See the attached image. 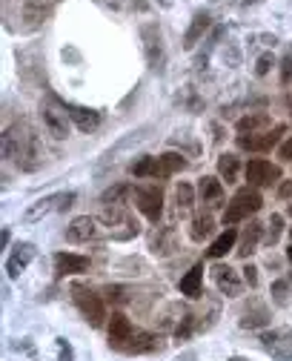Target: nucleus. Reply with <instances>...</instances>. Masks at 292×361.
Returning a JSON list of instances; mask_svg holds the SVG:
<instances>
[{
	"label": "nucleus",
	"mask_w": 292,
	"mask_h": 361,
	"mask_svg": "<svg viewBox=\"0 0 292 361\" xmlns=\"http://www.w3.org/2000/svg\"><path fill=\"white\" fill-rule=\"evenodd\" d=\"M235 241H238V232L229 227L227 232H221V235L212 241V247L206 250V255H209V258H224L229 250H235Z\"/></svg>",
	"instance_id": "5701e85b"
},
{
	"label": "nucleus",
	"mask_w": 292,
	"mask_h": 361,
	"mask_svg": "<svg viewBox=\"0 0 292 361\" xmlns=\"http://www.w3.org/2000/svg\"><path fill=\"white\" fill-rule=\"evenodd\" d=\"M192 195H195L192 186H189V184H181V186H178V209H189V207H192Z\"/></svg>",
	"instance_id": "2f4dec72"
},
{
	"label": "nucleus",
	"mask_w": 292,
	"mask_h": 361,
	"mask_svg": "<svg viewBox=\"0 0 292 361\" xmlns=\"http://www.w3.org/2000/svg\"><path fill=\"white\" fill-rule=\"evenodd\" d=\"M140 35H143V43H146V61H149L152 66H158L161 58H163V46H161V32H158V26L146 23V26L140 29Z\"/></svg>",
	"instance_id": "a211bd4d"
},
{
	"label": "nucleus",
	"mask_w": 292,
	"mask_h": 361,
	"mask_svg": "<svg viewBox=\"0 0 292 361\" xmlns=\"http://www.w3.org/2000/svg\"><path fill=\"white\" fill-rule=\"evenodd\" d=\"M289 238H292V227H289Z\"/></svg>",
	"instance_id": "37998d69"
},
{
	"label": "nucleus",
	"mask_w": 292,
	"mask_h": 361,
	"mask_svg": "<svg viewBox=\"0 0 292 361\" xmlns=\"http://www.w3.org/2000/svg\"><path fill=\"white\" fill-rule=\"evenodd\" d=\"M201 281H204V264H195V267L181 278V296L198 298L201 296Z\"/></svg>",
	"instance_id": "6ab92c4d"
},
{
	"label": "nucleus",
	"mask_w": 292,
	"mask_h": 361,
	"mask_svg": "<svg viewBox=\"0 0 292 361\" xmlns=\"http://www.w3.org/2000/svg\"><path fill=\"white\" fill-rule=\"evenodd\" d=\"M58 3L60 0H26V3H23V20H26L29 26H40L43 20L52 17Z\"/></svg>",
	"instance_id": "1a4fd4ad"
},
{
	"label": "nucleus",
	"mask_w": 292,
	"mask_h": 361,
	"mask_svg": "<svg viewBox=\"0 0 292 361\" xmlns=\"http://www.w3.org/2000/svg\"><path fill=\"white\" fill-rule=\"evenodd\" d=\"M69 118H72V124H75L81 132H92L101 127V112L97 109H89V106H78V104H69Z\"/></svg>",
	"instance_id": "dca6fc26"
},
{
	"label": "nucleus",
	"mask_w": 292,
	"mask_h": 361,
	"mask_svg": "<svg viewBox=\"0 0 292 361\" xmlns=\"http://www.w3.org/2000/svg\"><path fill=\"white\" fill-rule=\"evenodd\" d=\"M132 175L135 178H155L158 175V158H152V155H143V158H138L132 166Z\"/></svg>",
	"instance_id": "393cba45"
},
{
	"label": "nucleus",
	"mask_w": 292,
	"mask_h": 361,
	"mask_svg": "<svg viewBox=\"0 0 292 361\" xmlns=\"http://www.w3.org/2000/svg\"><path fill=\"white\" fill-rule=\"evenodd\" d=\"M181 170H186V161H184V155L166 152V155H161V158H158V175H155V178H169V175L181 173Z\"/></svg>",
	"instance_id": "b1692460"
},
{
	"label": "nucleus",
	"mask_w": 292,
	"mask_h": 361,
	"mask_svg": "<svg viewBox=\"0 0 292 361\" xmlns=\"http://www.w3.org/2000/svg\"><path fill=\"white\" fill-rule=\"evenodd\" d=\"M278 158L286 163V161H292V138H286L284 143H281V150H278Z\"/></svg>",
	"instance_id": "f704fd0d"
},
{
	"label": "nucleus",
	"mask_w": 292,
	"mask_h": 361,
	"mask_svg": "<svg viewBox=\"0 0 292 361\" xmlns=\"http://www.w3.org/2000/svg\"><path fill=\"white\" fill-rule=\"evenodd\" d=\"M261 195H258V189H241V192H235V198L227 204V209H224V227H235L238 221H243V218H250V215H255L258 209H261Z\"/></svg>",
	"instance_id": "f03ea898"
},
{
	"label": "nucleus",
	"mask_w": 292,
	"mask_h": 361,
	"mask_svg": "<svg viewBox=\"0 0 292 361\" xmlns=\"http://www.w3.org/2000/svg\"><path fill=\"white\" fill-rule=\"evenodd\" d=\"M270 66H273V55H263V58L258 61L255 72H258V75H266V72H270Z\"/></svg>",
	"instance_id": "c9c22d12"
},
{
	"label": "nucleus",
	"mask_w": 292,
	"mask_h": 361,
	"mask_svg": "<svg viewBox=\"0 0 292 361\" xmlns=\"http://www.w3.org/2000/svg\"><path fill=\"white\" fill-rule=\"evenodd\" d=\"M55 270L58 275H81L89 270V258L86 255H75V252H58L55 255Z\"/></svg>",
	"instance_id": "4468645a"
},
{
	"label": "nucleus",
	"mask_w": 292,
	"mask_h": 361,
	"mask_svg": "<svg viewBox=\"0 0 292 361\" xmlns=\"http://www.w3.org/2000/svg\"><path fill=\"white\" fill-rule=\"evenodd\" d=\"M132 335H135V330H132L129 319L124 316V312H112V321H109V344H112L115 350H124Z\"/></svg>",
	"instance_id": "9b49d317"
},
{
	"label": "nucleus",
	"mask_w": 292,
	"mask_h": 361,
	"mask_svg": "<svg viewBox=\"0 0 292 361\" xmlns=\"http://www.w3.org/2000/svg\"><path fill=\"white\" fill-rule=\"evenodd\" d=\"M247 181L252 186H273L281 181V166L263 161V158H252L247 163Z\"/></svg>",
	"instance_id": "0eeeda50"
},
{
	"label": "nucleus",
	"mask_w": 292,
	"mask_h": 361,
	"mask_svg": "<svg viewBox=\"0 0 292 361\" xmlns=\"http://www.w3.org/2000/svg\"><path fill=\"white\" fill-rule=\"evenodd\" d=\"M281 227H284L281 215H273V218H270V230H266V241H270V244H275V241L281 238Z\"/></svg>",
	"instance_id": "473e14b6"
},
{
	"label": "nucleus",
	"mask_w": 292,
	"mask_h": 361,
	"mask_svg": "<svg viewBox=\"0 0 292 361\" xmlns=\"http://www.w3.org/2000/svg\"><path fill=\"white\" fill-rule=\"evenodd\" d=\"M95 235H97V221L89 218V215H81V218H75L66 227V241H69V244H83V241H89Z\"/></svg>",
	"instance_id": "2eb2a0df"
},
{
	"label": "nucleus",
	"mask_w": 292,
	"mask_h": 361,
	"mask_svg": "<svg viewBox=\"0 0 292 361\" xmlns=\"http://www.w3.org/2000/svg\"><path fill=\"white\" fill-rule=\"evenodd\" d=\"M198 195L204 198V204H218V201L224 198V186H221V181H218V178L204 175L198 181Z\"/></svg>",
	"instance_id": "aec40b11"
},
{
	"label": "nucleus",
	"mask_w": 292,
	"mask_h": 361,
	"mask_svg": "<svg viewBox=\"0 0 292 361\" xmlns=\"http://www.w3.org/2000/svg\"><path fill=\"white\" fill-rule=\"evenodd\" d=\"M286 293H289L286 281H275V284H273V296H275V304H281V307H284V304L289 301V298H286Z\"/></svg>",
	"instance_id": "72a5a7b5"
},
{
	"label": "nucleus",
	"mask_w": 292,
	"mask_h": 361,
	"mask_svg": "<svg viewBox=\"0 0 292 361\" xmlns=\"http://www.w3.org/2000/svg\"><path fill=\"white\" fill-rule=\"evenodd\" d=\"M278 198H284V201L292 198V181H284V184L278 186Z\"/></svg>",
	"instance_id": "4c0bfd02"
},
{
	"label": "nucleus",
	"mask_w": 292,
	"mask_h": 361,
	"mask_svg": "<svg viewBox=\"0 0 292 361\" xmlns=\"http://www.w3.org/2000/svg\"><path fill=\"white\" fill-rule=\"evenodd\" d=\"M286 212H289V215H292V204H289V207H286Z\"/></svg>",
	"instance_id": "a19ab883"
},
{
	"label": "nucleus",
	"mask_w": 292,
	"mask_h": 361,
	"mask_svg": "<svg viewBox=\"0 0 292 361\" xmlns=\"http://www.w3.org/2000/svg\"><path fill=\"white\" fill-rule=\"evenodd\" d=\"M69 293H72V298H75L78 310L83 312V319H86L92 327H101V324H104L106 310H104L101 296H97L95 290H89V287H83V284H72Z\"/></svg>",
	"instance_id": "7ed1b4c3"
},
{
	"label": "nucleus",
	"mask_w": 292,
	"mask_h": 361,
	"mask_svg": "<svg viewBox=\"0 0 292 361\" xmlns=\"http://www.w3.org/2000/svg\"><path fill=\"white\" fill-rule=\"evenodd\" d=\"M3 158L15 161L23 173H35L43 166V143L29 124H15L3 132Z\"/></svg>",
	"instance_id": "f257e3e1"
},
{
	"label": "nucleus",
	"mask_w": 292,
	"mask_h": 361,
	"mask_svg": "<svg viewBox=\"0 0 292 361\" xmlns=\"http://www.w3.org/2000/svg\"><path fill=\"white\" fill-rule=\"evenodd\" d=\"M289 106H292V104H289Z\"/></svg>",
	"instance_id": "c03bdc74"
},
{
	"label": "nucleus",
	"mask_w": 292,
	"mask_h": 361,
	"mask_svg": "<svg viewBox=\"0 0 292 361\" xmlns=\"http://www.w3.org/2000/svg\"><path fill=\"white\" fill-rule=\"evenodd\" d=\"M247 3H258V0H247Z\"/></svg>",
	"instance_id": "79ce46f5"
},
{
	"label": "nucleus",
	"mask_w": 292,
	"mask_h": 361,
	"mask_svg": "<svg viewBox=\"0 0 292 361\" xmlns=\"http://www.w3.org/2000/svg\"><path fill=\"white\" fill-rule=\"evenodd\" d=\"M129 195V186L127 184H115V186H109L104 195H101V204L104 207H112V204H124V198Z\"/></svg>",
	"instance_id": "cd10ccee"
},
{
	"label": "nucleus",
	"mask_w": 292,
	"mask_h": 361,
	"mask_svg": "<svg viewBox=\"0 0 292 361\" xmlns=\"http://www.w3.org/2000/svg\"><path fill=\"white\" fill-rule=\"evenodd\" d=\"M266 124H270V118L261 112V115H247V118H241V120H238V129H241V135H247V132L255 135V129H258V127H266Z\"/></svg>",
	"instance_id": "c85d7f7f"
},
{
	"label": "nucleus",
	"mask_w": 292,
	"mask_h": 361,
	"mask_svg": "<svg viewBox=\"0 0 292 361\" xmlns=\"http://www.w3.org/2000/svg\"><path fill=\"white\" fill-rule=\"evenodd\" d=\"M40 115H43V124H46L49 135L58 138V141L69 138V120L72 118H69V109L63 104H58L55 98H49V101L40 104Z\"/></svg>",
	"instance_id": "423d86ee"
},
{
	"label": "nucleus",
	"mask_w": 292,
	"mask_h": 361,
	"mask_svg": "<svg viewBox=\"0 0 292 361\" xmlns=\"http://www.w3.org/2000/svg\"><path fill=\"white\" fill-rule=\"evenodd\" d=\"M261 235H263V227L258 224V221H252L247 230H243V235H241V244H238V255H252L255 252V247H258V241H261Z\"/></svg>",
	"instance_id": "412c9836"
},
{
	"label": "nucleus",
	"mask_w": 292,
	"mask_h": 361,
	"mask_svg": "<svg viewBox=\"0 0 292 361\" xmlns=\"http://www.w3.org/2000/svg\"><path fill=\"white\" fill-rule=\"evenodd\" d=\"M243 281H247L250 287H258V270H255V267H247V270H243Z\"/></svg>",
	"instance_id": "e433bc0d"
},
{
	"label": "nucleus",
	"mask_w": 292,
	"mask_h": 361,
	"mask_svg": "<svg viewBox=\"0 0 292 361\" xmlns=\"http://www.w3.org/2000/svg\"><path fill=\"white\" fill-rule=\"evenodd\" d=\"M209 23H212V17H209L206 12H198V15L192 17L189 29H186V35H184V49H195V46L201 43V38H204L206 29H209Z\"/></svg>",
	"instance_id": "f3484780"
},
{
	"label": "nucleus",
	"mask_w": 292,
	"mask_h": 361,
	"mask_svg": "<svg viewBox=\"0 0 292 361\" xmlns=\"http://www.w3.org/2000/svg\"><path fill=\"white\" fill-rule=\"evenodd\" d=\"M286 258H289V261H292V247H289V250H286Z\"/></svg>",
	"instance_id": "ea45409f"
},
{
	"label": "nucleus",
	"mask_w": 292,
	"mask_h": 361,
	"mask_svg": "<svg viewBox=\"0 0 292 361\" xmlns=\"http://www.w3.org/2000/svg\"><path fill=\"white\" fill-rule=\"evenodd\" d=\"M135 207L146 215L149 221H158L163 212V195L158 186H138L135 189Z\"/></svg>",
	"instance_id": "6e6552de"
},
{
	"label": "nucleus",
	"mask_w": 292,
	"mask_h": 361,
	"mask_svg": "<svg viewBox=\"0 0 292 361\" xmlns=\"http://www.w3.org/2000/svg\"><path fill=\"white\" fill-rule=\"evenodd\" d=\"M266 321H270V312H266V307H261V304H255V312H243V319H241V327H250V330H255V327H263Z\"/></svg>",
	"instance_id": "a878e982"
},
{
	"label": "nucleus",
	"mask_w": 292,
	"mask_h": 361,
	"mask_svg": "<svg viewBox=\"0 0 292 361\" xmlns=\"http://www.w3.org/2000/svg\"><path fill=\"white\" fill-rule=\"evenodd\" d=\"M212 230H215V221L209 218V215H201V218L192 221V241H204V238H209Z\"/></svg>",
	"instance_id": "c756f323"
},
{
	"label": "nucleus",
	"mask_w": 292,
	"mask_h": 361,
	"mask_svg": "<svg viewBox=\"0 0 292 361\" xmlns=\"http://www.w3.org/2000/svg\"><path fill=\"white\" fill-rule=\"evenodd\" d=\"M212 278H215V284H218V290H221L224 296H229V298L241 296V290H243L238 273L229 267V264H218V267L212 270Z\"/></svg>",
	"instance_id": "9d476101"
},
{
	"label": "nucleus",
	"mask_w": 292,
	"mask_h": 361,
	"mask_svg": "<svg viewBox=\"0 0 292 361\" xmlns=\"http://www.w3.org/2000/svg\"><path fill=\"white\" fill-rule=\"evenodd\" d=\"M72 204H75V192H58V195L38 198L35 204L26 207V212H23V221H26V224L43 221L49 212H55V209H69Z\"/></svg>",
	"instance_id": "39448f33"
},
{
	"label": "nucleus",
	"mask_w": 292,
	"mask_h": 361,
	"mask_svg": "<svg viewBox=\"0 0 292 361\" xmlns=\"http://www.w3.org/2000/svg\"><path fill=\"white\" fill-rule=\"evenodd\" d=\"M169 241H172V230H163L161 235H155V238H152V252L166 255L169 250H172V244H169Z\"/></svg>",
	"instance_id": "7c9ffc66"
},
{
	"label": "nucleus",
	"mask_w": 292,
	"mask_h": 361,
	"mask_svg": "<svg viewBox=\"0 0 292 361\" xmlns=\"http://www.w3.org/2000/svg\"><path fill=\"white\" fill-rule=\"evenodd\" d=\"M281 135H284V127H275L273 132H261V135H250V138H238V143L243 150H250V152H266V150H273L275 143L281 141Z\"/></svg>",
	"instance_id": "ddd939ff"
},
{
	"label": "nucleus",
	"mask_w": 292,
	"mask_h": 361,
	"mask_svg": "<svg viewBox=\"0 0 292 361\" xmlns=\"http://www.w3.org/2000/svg\"><path fill=\"white\" fill-rule=\"evenodd\" d=\"M229 361H250V358H243V355H232Z\"/></svg>",
	"instance_id": "58836bf2"
},
{
	"label": "nucleus",
	"mask_w": 292,
	"mask_h": 361,
	"mask_svg": "<svg viewBox=\"0 0 292 361\" xmlns=\"http://www.w3.org/2000/svg\"><path fill=\"white\" fill-rule=\"evenodd\" d=\"M32 258H35V244H29V241L17 244L15 252L6 258V273H9V278H20V273L29 267Z\"/></svg>",
	"instance_id": "f8f14e48"
},
{
	"label": "nucleus",
	"mask_w": 292,
	"mask_h": 361,
	"mask_svg": "<svg viewBox=\"0 0 292 361\" xmlns=\"http://www.w3.org/2000/svg\"><path fill=\"white\" fill-rule=\"evenodd\" d=\"M218 173H221V178L227 184H232L238 178V158L235 155H221L218 158Z\"/></svg>",
	"instance_id": "bb28decb"
},
{
	"label": "nucleus",
	"mask_w": 292,
	"mask_h": 361,
	"mask_svg": "<svg viewBox=\"0 0 292 361\" xmlns=\"http://www.w3.org/2000/svg\"><path fill=\"white\" fill-rule=\"evenodd\" d=\"M104 221L109 224V230H112V238H115V241H129V238H135V235L140 232L138 221H135L132 215L127 212V207H124V204L104 207Z\"/></svg>",
	"instance_id": "20e7f679"
},
{
	"label": "nucleus",
	"mask_w": 292,
	"mask_h": 361,
	"mask_svg": "<svg viewBox=\"0 0 292 361\" xmlns=\"http://www.w3.org/2000/svg\"><path fill=\"white\" fill-rule=\"evenodd\" d=\"M124 350L127 353H152V350H161V339H155L152 332H135Z\"/></svg>",
	"instance_id": "4be33fe9"
}]
</instances>
